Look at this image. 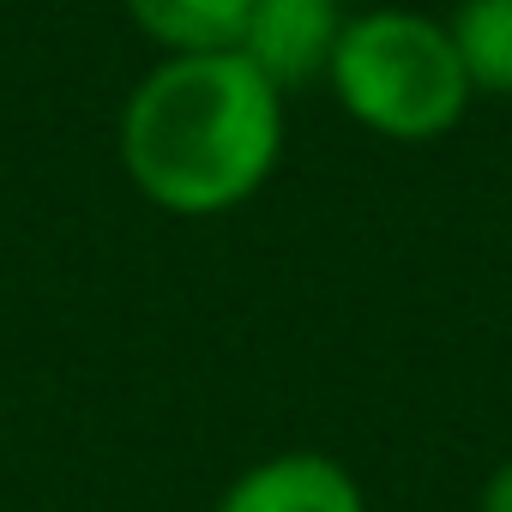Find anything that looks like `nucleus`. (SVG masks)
<instances>
[{
	"label": "nucleus",
	"instance_id": "7ed1b4c3",
	"mask_svg": "<svg viewBox=\"0 0 512 512\" xmlns=\"http://www.w3.org/2000/svg\"><path fill=\"white\" fill-rule=\"evenodd\" d=\"M350 13L344 0H253L235 55H247L284 97L326 79Z\"/></svg>",
	"mask_w": 512,
	"mask_h": 512
},
{
	"label": "nucleus",
	"instance_id": "423d86ee",
	"mask_svg": "<svg viewBox=\"0 0 512 512\" xmlns=\"http://www.w3.org/2000/svg\"><path fill=\"white\" fill-rule=\"evenodd\" d=\"M446 31H452L470 91L512 97V0H458Z\"/></svg>",
	"mask_w": 512,
	"mask_h": 512
},
{
	"label": "nucleus",
	"instance_id": "20e7f679",
	"mask_svg": "<svg viewBox=\"0 0 512 512\" xmlns=\"http://www.w3.org/2000/svg\"><path fill=\"white\" fill-rule=\"evenodd\" d=\"M217 512H368V494L332 452H272L217 494Z\"/></svg>",
	"mask_w": 512,
	"mask_h": 512
},
{
	"label": "nucleus",
	"instance_id": "0eeeda50",
	"mask_svg": "<svg viewBox=\"0 0 512 512\" xmlns=\"http://www.w3.org/2000/svg\"><path fill=\"white\" fill-rule=\"evenodd\" d=\"M482 512H512V458H500L482 482Z\"/></svg>",
	"mask_w": 512,
	"mask_h": 512
},
{
	"label": "nucleus",
	"instance_id": "f03ea898",
	"mask_svg": "<svg viewBox=\"0 0 512 512\" xmlns=\"http://www.w3.org/2000/svg\"><path fill=\"white\" fill-rule=\"evenodd\" d=\"M326 85L362 133L392 139V145L446 139L476 97L446 19H428L416 7L350 13Z\"/></svg>",
	"mask_w": 512,
	"mask_h": 512
},
{
	"label": "nucleus",
	"instance_id": "39448f33",
	"mask_svg": "<svg viewBox=\"0 0 512 512\" xmlns=\"http://www.w3.org/2000/svg\"><path fill=\"white\" fill-rule=\"evenodd\" d=\"M121 7L163 55H223L241 43L253 0H121Z\"/></svg>",
	"mask_w": 512,
	"mask_h": 512
},
{
	"label": "nucleus",
	"instance_id": "f257e3e1",
	"mask_svg": "<svg viewBox=\"0 0 512 512\" xmlns=\"http://www.w3.org/2000/svg\"><path fill=\"white\" fill-rule=\"evenodd\" d=\"M121 169L169 217H223L284 157V91L247 55H163L121 103Z\"/></svg>",
	"mask_w": 512,
	"mask_h": 512
}]
</instances>
